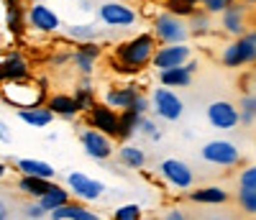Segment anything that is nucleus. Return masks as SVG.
<instances>
[{
	"instance_id": "f257e3e1",
	"label": "nucleus",
	"mask_w": 256,
	"mask_h": 220,
	"mask_svg": "<svg viewBox=\"0 0 256 220\" xmlns=\"http://www.w3.org/2000/svg\"><path fill=\"white\" fill-rule=\"evenodd\" d=\"M156 49V38L152 31H144V34H136L134 38L123 41L116 56H118V64L126 67L128 72H138L144 67H148V62H152V54Z\"/></svg>"
},
{
	"instance_id": "f03ea898",
	"label": "nucleus",
	"mask_w": 256,
	"mask_h": 220,
	"mask_svg": "<svg viewBox=\"0 0 256 220\" xmlns=\"http://www.w3.org/2000/svg\"><path fill=\"white\" fill-rule=\"evenodd\" d=\"M220 62L228 70H241L256 64V28H246L241 36L228 41L220 52Z\"/></svg>"
},
{
	"instance_id": "7ed1b4c3",
	"label": "nucleus",
	"mask_w": 256,
	"mask_h": 220,
	"mask_svg": "<svg viewBox=\"0 0 256 220\" xmlns=\"http://www.w3.org/2000/svg\"><path fill=\"white\" fill-rule=\"evenodd\" d=\"M98 20L100 26L110 31H128L141 24V13L134 6L120 3V0H105L98 6Z\"/></svg>"
},
{
	"instance_id": "20e7f679",
	"label": "nucleus",
	"mask_w": 256,
	"mask_h": 220,
	"mask_svg": "<svg viewBox=\"0 0 256 220\" xmlns=\"http://www.w3.org/2000/svg\"><path fill=\"white\" fill-rule=\"evenodd\" d=\"M152 34L156 44H184L190 41L187 20L172 10H159L152 16Z\"/></svg>"
},
{
	"instance_id": "39448f33",
	"label": "nucleus",
	"mask_w": 256,
	"mask_h": 220,
	"mask_svg": "<svg viewBox=\"0 0 256 220\" xmlns=\"http://www.w3.org/2000/svg\"><path fill=\"white\" fill-rule=\"evenodd\" d=\"M152 113L156 120L162 123H177L182 116H184V100L177 95L174 87H164V84H156L152 95Z\"/></svg>"
},
{
	"instance_id": "423d86ee",
	"label": "nucleus",
	"mask_w": 256,
	"mask_h": 220,
	"mask_svg": "<svg viewBox=\"0 0 256 220\" xmlns=\"http://www.w3.org/2000/svg\"><path fill=\"white\" fill-rule=\"evenodd\" d=\"M200 159L212 166L230 169L241 164V148L228 138H210L200 146Z\"/></svg>"
},
{
	"instance_id": "0eeeda50",
	"label": "nucleus",
	"mask_w": 256,
	"mask_h": 220,
	"mask_svg": "<svg viewBox=\"0 0 256 220\" xmlns=\"http://www.w3.org/2000/svg\"><path fill=\"white\" fill-rule=\"evenodd\" d=\"M156 174L172 187L180 192H190L195 187V169H192L187 162L177 159V156H166L156 164Z\"/></svg>"
},
{
	"instance_id": "6e6552de",
	"label": "nucleus",
	"mask_w": 256,
	"mask_h": 220,
	"mask_svg": "<svg viewBox=\"0 0 256 220\" xmlns=\"http://www.w3.org/2000/svg\"><path fill=\"white\" fill-rule=\"evenodd\" d=\"M80 144H82V151L92 162H110L113 159V151H116L113 136L102 134V130H98L92 126L80 128Z\"/></svg>"
},
{
	"instance_id": "1a4fd4ad",
	"label": "nucleus",
	"mask_w": 256,
	"mask_h": 220,
	"mask_svg": "<svg viewBox=\"0 0 256 220\" xmlns=\"http://www.w3.org/2000/svg\"><path fill=\"white\" fill-rule=\"evenodd\" d=\"M67 190L80 202H98L105 194V182L90 177L84 172H70L67 174Z\"/></svg>"
},
{
	"instance_id": "9d476101",
	"label": "nucleus",
	"mask_w": 256,
	"mask_h": 220,
	"mask_svg": "<svg viewBox=\"0 0 256 220\" xmlns=\"http://www.w3.org/2000/svg\"><path fill=\"white\" fill-rule=\"evenodd\" d=\"M192 46L184 41V44H156V49L152 54V67L159 72V70H169V67H180L187 59H192Z\"/></svg>"
},
{
	"instance_id": "9b49d317",
	"label": "nucleus",
	"mask_w": 256,
	"mask_h": 220,
	"mask_svg": "<svg viewBox=\"0 0 256 220\" xmlns=\"http://www.w3.org/2000/svg\"><path fill=\"white\" fill-rule=\"evenodd\" d=\"M208 123L216 130H236L238 128V105L230 100H212L205 110Z\"/></svg>"
},
{
	"instance_id": "f8f14e48",
	"label": "nucleus",
	"mask_w": 256,
	"mask_h": 220,
	"mask_svg": "<svg viewBox=\"0 0 256 220\" xmlns=\"http://www.w3.org/2000/svg\"><path fill=\"white\" fill-rule=\"evenodd\" d=\"M26 20H28L31 28H36V31H41V34H56V31H62V26H64L62 16H59L52 6H46V3H34V6L28 8V13H26Z\"/></svg>"
},
{
	"instance_id": "ddd939ff",
	"label": "nucleus",
	"mask_w": 256,
	"mask_h": 220,
	"mask_svg": "<svg viewBox=\"0 0 256 220\" xmlns=\"http://www.w3.org/2000/svg\"><path fill=\"white\" fill-rule=\"evenodd\" d=\"M198 74V62L187 59L180 67H169V70H159L156 72V82L164 87H174V90H184L192 84V77Z\"/></svg>"
},
{
	"instance_id": "4468645a",
	"label": "nucleus",
	"mask_w": 256,
	"mask_h": 220,
	"mask_svg": "<svg viewBox=\"0 0 256 220\" xmlns=\"http://www.w3.org/2000/svg\"><path fill=\"white\" fill-rule=\"evenodd\" d=\"M113 154H116V162H118L123 169H128V172H141V169H146V164H148L146 151H144L138 144H134L131 138L120 141V146H118Z\"/></svg>"
},
{
	"instance_id": "2eb2a0df",
	"label": "nucleus",
	"mask_w": 256,
	"mask_h": 220,
	"mask_svg": "<svg viewBox=\"0 0 256 220\" xmlns=\"http://www.w3.org/2000/svg\"><path fill=\"white\" fill-rule=\"evenodd\" d=\"M220 28L223 34H228L230 38L241 36L248 26H246V3H230L223 13H220Z\"/></svg>"
},
{
	"instance_id": "dca6fc26",
	"label": "nucleus",
	"mask_w": 256,
	"mask_h": 220,
	"mask_svg": "<svg viewBox=\"0 0 256 220\" xmlns=\"http://www.w3.org/2000/svg\"><path fill=\"white\" fill-rule=\"evenodd\" d=\"M90 126L116 138L118 136V110H113L108 105H92L90 108Z\"/></svg>"
},
{
	"instance_id": "f3484780",
	"label": "nucleus",
	"mask_w": 256,
	"mask_h": 220,
	"mask_svg": "<svg viewBox=\"0 0 256 220\" xmlns=\"http://www.w3.org/2000/svg\"><path fill=\"white\" fill-rule=\"evenodd\" d=\"M18 120L26 123L28 128H49L56 116L52 113L49 105H31V108H18Z\"/></svg>"
},
{
	"instance_id": "a211bd4d",
	"label": "nucleus",
	"mask_w": 256,
	"mask_h": 220,
	"mask_svg": "<svg viewBox=\"0 0 256 220\" xmlns=\"http://www.w3.org/2000/svg\"><path fill=\"white\" fill-rule=\"evenodd\" d=\"M28 74V62L24 54L10 52L6 56H0V82L6 80H24Z\"/></svg>"
},
{
	"instance_id": "6ab92c4d",
	"label": "nucleus",
	"mask_w": 256,
	"mask_h": 220,
	"mask_svg": "<svg viewBox=\"0 0 256 220\" xmlns=\"http://www.w3.org/2000/svg\"><path fill=\"white\" fill-rule=\"evenodd\" d=\"M190 200L198 205H226L230 200V194L218 184H205V187H192Z\"/></svg>"
},
{
	"instance_id": "aec40b11",
	"label": "nucleus",
	"mask_w": 256,
	"mask_h": 220,
	"mask_svg": "<svg viewBox=\"0 0 256 220\" xmlns=\"http://www.w3.org/2000/svg\"><path fill=\"white\" fill-rule=\"evenodd\" d=\"M52 220H100V215L95 210H90L88 205H80V202H64L59 208H54L49 212Z\"/></svg>"
},
{
	"instance_id": "412c9836",
	"label": "nucleus",
	"mask_w": 256,
	"mask_h": 220,
	"mask_svg": "<svg viewBox=\"0 0 256 220\" xmlns=\"http://www.w3.org/2000/svg\"><path fill=\"white\" fill-rule=\"evenodd\" d=\"M136 87L134 84H126V87H108L105 90V98H102V105H108V108H113V110H128L131 108V102H134V98H136Z\"/></svg>"
},
{
	"instance_id": "4be33fe9",
	"label": "nucleus",
	"mask_w": 256,
	"mask_h": 220,
	"mask_svg": "<svg viewBox=\"0 0 256 220\" xmlns=\"http://www.w3.org/2000/svg\"><path fill=\"white\" fill-rule=\"evenodd\" d=\"M64 28V36H70L72 41H100L105 36V26L100 28L95 20H82V24H70V26H62Z\"/></svg>"
},
{
	"instance_id": "5701e85b",
	"label": "nucleus",
	"mask_w": 256,
	"mask_h": 220,
	"mask_svg": "<svg viewBox=\"0 0 256 220\" xmlns=\"http://www.w3.org/2000/svg\"><path fill=\"white\" fill-rule=\"evenodd\" d=\"M46 105L52 108L54 116L67 118V120H72V118H77V116L82 113V108H80V102L74 100V95H64V92H56V95L46 98Z\"/></svg>"
},
{
	"instance_id": "b1692460",
	"label": "nucleus",
	"mask_w": 256,
	"mask_h": 220,
	"mask_svg": "<svg viewBox=\"0 0 256 220\" xmlns=\"http://www.w3.org/2000/svg\"><path fill=\"white\" fill-rule=\"evenodd\" d=\"M16 166H18L20 174H31V177H44V180H54L56 177V169L49 162H44V159L24 156V159L16 162Z\"/></svg>"
},
{
	"instance_id": "393cba45",
	"label": "nucleus",
	"mask_w": 256,
	"mask_h": 220,
	"mask_svg": "<svg viewBox=\"0 0 256 220\" xmlns=\"http://www.w3.org/2000/svg\"><path fill=\"white\" fill-rule=\"evenodd\" d=\"M70 190L67 187H62V184H49V190L44 192V194H38L36 197V202L44 208V212H46V218H49V212L54 210V208H59V205H64V202H70Z\"/></svg>"
},
{
	"instance_id": "a878e982",
	"label": "nucleus",
	"mask_w": 256,
	"mask_h": 220,
	"mask_svg": "<svg viewBox=\"0 0 256 220\" xmlns=\"http://www.w3.org/2000/svg\"><path fill=\"white\" fill-rule=\"evenodd\" d=\"M134 136H138V138H144V141H148V144H159V141L164 138L162 126L156 123V118H152L148 113L136 118V134H134Z\"/></svg>"
},
{
	"instance_id": "bb28decb",
	"label": "nucleus",
	"mask_w": 256,
	"mask_h": 220,
	"mask_svg": "<svg viewBox=\"0 0 256 220\" xmlns=\"http://www.w3.org/2000/svg\"><path fill=\"white\" fill-rule=\"evenodd\" d=\"M54 180H44V177H31V174H20L18 177V192L20 194H26V197H31V200H36L38 194H44L46 190H49V184H52Z\"/></svg>"
},
{
	"instance_id": "cd10ccee",
	"label": "nucleus",
	"mask_w": 256,
	"mask_h": 220,
	"mask_svg": "<svg viewBox=\"0 0 256 220\" xmlns=\"http://www.w3.org/2000/svg\"><path fill=\"white\" fill-rule=\"evenodd\" d=\"M70 64H72V67L82 74V77H90L92 72H95V67H98V59L95 56H90V54H84L82 49H72L70 52Z\"/></svg>"
},
{
	"instance_id": "c85d7f7f",
	"label": "nucleus",
	"mask_w": 256,
	"mask_h": 220,
	"mask_svg": "<svg viewBox=\"0 0 256 220\" xmlns=\"http://www.w3.org/2000/svg\"><path fill=\"white\" fill-rule=\"evenodd\" d=\"M238 126H256V92H246L238 100Z\"/></svg>"
},
{
	"instance_id": "c756f323",
	"label": "nucleus",
	"mask_w": 256,
	"mask_h": 220,
	"mask_svg": "<svg viewBox=\"0 0 256 220\" xmlns=\"http://www.w3.org/2000/svg\"><path fill=\"white\" fill-rule=\"evenodd\" d=\"M212 16L210 13H205V10H195L192 8V13L187 16V20H190V34H195V36H202V34H210V28H212V20H210Z\"/></svg>"
},
{
	"instance_id": "7c9ffc66",
	"label": "nucleus",
	"mask_w": 256,
	"mask_h": 220,
	"mask_svg": "<svg viewBox=\"0 0 256 220\" xmlns=\"http://www.w3.org/2000/svg\"><path fill=\"white\" fill-rule=\"evenodd\" d=\"M74 100L80 102L82 110H90L95 105V90H92L90 77H82V82L77 84V90H74Z\"/></svg>"
},
{
	"instance_id": "2f4dec72",
	"label": "nucleus",
	"mask_w": 256,
	"mask_h": 220,
	"mask_svg": "<svg viewBox=\"0 0 256 220\" xmlns=\"http://www.w3.org/2000/svg\"><path fill=\"white\" fill-rule=\"evenodd\" d=\"M236 205H238L241 212H246V215H256V190L238 187V190H236Z\"/></svg>"
},
{
	"instance_id": "473e14b6",
	"label": "nucleus",
	"mask_w": 256,
	"mask_h": 220,
	"mask_svg": "<svg viewBox=\"0 0 256 220\" xmlns=\"http://www.w3.org/2000/svg\"><path fill=\"white\" fill-rule=\"evenodd\" d=\"M144 212H141V205H136V202H126V205H118L116 210H113V218L116 220H138Z\"/></svg>"
},
{
	"instance_id": "72a5a7b5",
	"label": "nucleus",
	"mask_w": 256,
	"mask_h": 220,
	"mask_svg": "<svg viewBox=\"0 0 256 220\" xmlns=\"http://www.w3.org/2000/svg\"><path fill=\"white\" fill-rule=\"evenodd\" d=\"M230 3H236V0H195V6H200L205 13H210V16H220Z\"/></svg>"
},
{
	"instance_id": "f704fd0d",
	"label": "nucleus",
	"mask_w": 256,
	"mask_h": 220,
	"mask_svg": "<svg viewBox=\"0 0 256 220\" xmlns=\"http://www.w3.org/2000/svg\"><path fill=\"white\" fill-rule=\"evenodd\" d=\"M238 187H248L256 190V164H248L238 172Z\"/></svg>"
},
{
	"instance_id": "c9c22d12",
	"label": "nucleus",
	"mask_w": 256,
	"mask_h": 220,
	"mask_svg": "<svg viewBox=\"0 0 256 220\" xmlns=\"http://www.w3.org/2000/svg\"><path fill=\"white\" fill-rule=\"evenodd\" d=\"M131 110L136 116H146V113H152V100H148V95L144 92H136L134 102H131Z\"/></svg>"
},
{
	"instance_id": "e433bc0d",
	"label": "nucleus",
	"mask_w": 256,
	"mask_h": 220,
	"mask_svg": "<svg viewBox=\"0 0 256 220\" xmlns=\"http://www.w3.org/2000/svg\"><path fill=\"white\" fill-rule=\"evenodd\" d=\"M20 215H24V218H31V220H41V218H46L44 208H41L36 200H28L24 208H20Z\"/></svg>"
},
{
	"instance_id": "4c0bfd02",
	"label": "nucleus",
	"mask_w": 256,
	"mask_h": 220,
	"mask_svg": "<svg viewBox=\"0 0 256 220\" xmlns=\"http://www.w3.org/2000/svg\"><path fill=\"white\" fill-rule=\"evenodd\" d=\"M13 141V134H10V126L0 118V144H10Z\"/></svg>"
},
{
	"instance_id": "58836bf2",
	"label": "nucleus",
	"mask_w": 256,
	"mask_h": 220,
	"mask_svg": "<svg viewBox=\"0 0 256 220\" xmlns=\"http://www.w3.org/2000/svg\"><path fill=\"white\" fill-rule=\"evenodd\" d=\"M166 220H184L187 218V212L184 210H180V208H172V210H166V215H164Z\"/></svg>"
},
{
	"instance_id": "ea45409f",
	"label": "nucleus",
	"mask_w": 256,
	"mask_h": 220,
	"mask_svg": "<svg viewBox=\"0 0 256 220\" xmlns=\"http://www.w3.org/2000/svg\"><path fill=\"white\" fill-rule=\"evenodd\" d=\"M10 215V208H8V202L6 200H0V220H6Z\"/></svg>"
},
{
	"instance_id": "a19ab883",
	"label": "nucleus",
	"mask_w": 256,
	"mask_h": 220,
	"mask_svg": "<svg viewBox=\"0 0 256 220\" xmlns=\"http://www.w3.org/2000/svg\"><path fill=\"white\" fill-rule=\"evenodd\" d=\"M6 174H8V166H6L3 162H0V180H3V177H6Z\"/></svg>"
},
{
	"instance_id": "79ce46f5",
	"label": "nucleus",
	"mask_w": 256,
	"mask_h": 220,
	"mask_svg": "<svg viewBox=\"0 0 256 220\" xmlns=\"http://www.w3.org/2000/svg\"><path fill=\"white\" fill-rule=\"evenodd\" d=\"M244 3H246V6H256V0H244Z\"/></svg>"
},
{
	"instance_id": "37998d69",
	"label": "nucleus",
	"mask_w": 256,
	"mask_h": 220,
	"mask_svg": "<svg viewBox=\"0 0 256 220\" xmlns=\"http://www.w3.org/2000/svg\"><path fill=\"white\" fill-rule=\"evenodd\" d=\"M184 3H190V6H195V0H184Z\"/></svg>"
}]
</instances>
